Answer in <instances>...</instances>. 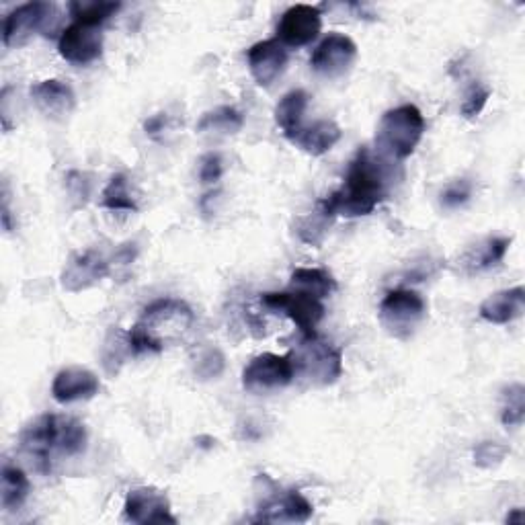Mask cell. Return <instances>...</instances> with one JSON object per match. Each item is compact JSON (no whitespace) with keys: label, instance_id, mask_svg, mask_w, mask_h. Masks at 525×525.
Wrapping results in <instances>:
<instances>
[{"label":"cell","instance_id":"12","mask_svg":"<svg viewBox=\"0 0 525 525\" xmlns=\"http://www.w3.org/2000/svg\"><path fill=\"white\" fill-rule=\"evenodd\" d=\"M322 29V11L312 5L290 7L277 25V39L290 48H304L312 44Z\"/></svg>","mask_w":525,"mask_h":525},{"label":"cell","instance_id":"24","mask_svg":"<svg viewBox=\"0 0 525 525\" xmlns=\"http://www.w3.org/2000/svg\"><path fill=\"white\" fill-rule=\"evenodd\" d=\"M290 290L296 292H304L310 294L318 300L331 296L337 290V281L333 279V275L325 269H310V267H300L292 273V281H290Z\"/></svg>","mask_w":525,"mask_h":525},{"label":"cell","instance_id":"29","mask_svg":"<svg viewBox=\"0 0 525 525\" xmlns=\"http://www.w3.org/2000/svg\"><path fill=\"white\" fill-rule=\"evenodd\" d=\"M128 353H132L130 341H128V333L119 331V329H111L103 347V366L107 370V374H117L119 366L124 363V359L128 357Z\"/></svg>","mask_w":525,"mask_h":525},{"label":"cell","instance_id":"11","mask_svg":"<svg viewBox=\"0 0 525 525\" xmlns=\"http://www.w3.org/2000/svg\"><path fill=\"white\" fill-rule=\"evenodd\" d=\"M355 60H357V46L353 39L349 35L333 31L322 39L316 50L312 52L310 66L314 72L322 76L337 78L345 74Z\"/></svg>","mask_w":525,"mask_h":525},{"label":"cell","instance_id":"25","mask_svg":"<svg viewBox=\"0 0 525 525\" xmlns=\"http://www.w3.org/2000/svg\"><path fill=\"white\" fill-rule=\"evenodd\" d=\"M119 9L121 3H113V0H74V3L68 5V11L76 23L93 27H101Z\"/></svg>","mask_w":525,"mask_h":525},{"label":"cell","instance_id":"35","mask_svg":"<svg viewBox=\"0 0 525 525\" xmlns=\"http://www.w3.org/2000/svg\"><path fill=\"white\" fill-rule=\"evenodd\" d=\"M470 195H472V185L466 179L454 181L446 189H443L441 206L448 208V210H456V208L466 204V201L470 199Z\"/></svg>","mask_w":525,"mask_h":525},{"label":"cell","instance_id":"23","mask_svg":"<svg viewBox=\"0 0 525 525\" xmlns=\"http://www.w3.org/2000/svg\"><path fill=\"white\" fill-rule=\"evenodd\" d=\"M0 505L7 511H17L23 507V503L29 497L31 484L27 474L13 464L3 466V474H0Z\"/></svg>","mask_w":525,"mask_h":525},{"label":"cell","instance_id":"36","mask_svg":"<svg viewBox=\"0 0 525 525\" xmlns=\"http://www.w3.org/2000/svg\"><path fill=\"white\" fill-rule=\"evenodd\" d=\"M220 177H222V158H220V154L210 152V154H206L204 158L199 160V179H201V183L210 185V183L220 181Z\"/></svg>","mask_w":525,"mask_h":525},{"label":"cell","instance_id":"22","mask_svg":"<svg viewBox=\"0 0 525 525\" xmlns=\"http://www.w3.org/2000/svg\"><path fill=\"white\" fill-rule=\"evenodd\" d=\"M511 247V238L507 236H491L487 240L478 242L472 249L466 251V255L462 257V265L466 267L468 273H480V271H487L497 267L507 251Z\"/></svg>","mask_w":525,"mask_h":525},{"label":"cell","instance_id":"19","mask_svg":"<svg viewBox=\"0 0 525 525\" xmlns=\"http://www.w3.org/2000/svg\"><path fill=\"white\" fill-rule=\"evenodd\" d=\"M525 310V290L515 286L511 290L497 292L480 304V318L491 322V325H509L519 318Z\"/></svg>","mask_w":525,"mask_h":525},{"label":"cell","instance_id":"31","mask_svg":"<svg viewBox=\"0 0 525 525\" xmlns=\"http://www.w3.org/2000/svg\"><path fill=\"white\" fill-rule=\"evenodd\" d=\"M224 368L226 357L218 347H206L193 357V372L199 380L220 378L224 374Z\"/></svg>","mask_w":525,"mask_h":525},{"label":"cell","instance_id":"7","mask_svg":"<svg viewBox=\"0 0 525 525\" xmlns=\"http://www.w3.org/2000/svg\"><path fill=\"white\" fill-rule=\"evenodd\" d=\"M294 378L296 370L290 353H261L253 357L245 372H242V388L251 394H267L290 386Z\"/></svg>","mask_w":525,"mask_h":525},{"label":"cell","instance_id":"10","mask_svg":"<svg viewBox=\"0 0 525 525\" xmlns=\"http://www.w3.org/2000/svg\"><path fill=\"white\" fill-rule=\"evenodd\" d=\"M58 52L66 62L74 66H87L97 62L103 56L101 27L74 21L62 31L58 39Z\"/></svg>","mask_w":525,"mask_h":525},{"label":"cell","instance_id":"17","mask_svg":"<svg viewBox=\"0 0 525 525\" xmlns=\"http://www.w3.org/2000/svg\"><path fill=\"white\" fill-rule=\"evenodd\" d=\"M101 390L99 378L85 368H64L52 382V396L60 405L78 400H91Z\"/></svg>","mask_w":525,"mask_h":525},{"label":"cell","instance_id":"16","mask_svg":"<svg viewBox=\"0 0 525 525\" xmlns=\"http://www.w3.org/2000/svg\"><path fill=\"white\" fill-rule=\"evenodd\" d=\"M314 513L312 503L300 491H286L259 507L255 523H306Z\"/></svg>","mask_w":525,"mask_h":525},{"label":"cell","instance_id":"33","mask_svg":"<svg viewBox=\"0 0 525 525\" xmlns=\"http://www.w3.org/2000/svg\"><path fill=\"white\" fill-rule=\"evenodd\" d=\"M509 454V448L497 441H482L474 448V464L480 468H493L499 466L505 456Z\"/></svg>","mask_w":525,"mask_h":525},{"label":"cell","instance_id":"37","mask_svg":"<svg viewBox=\"0 0 525 525\" xmlns=\"http://www.w3.org/2000/svg\"><path fill=\"white\" fill-rule=\"evenodd\" d=\"M68 189H70V195L74 199H80L85 204L87 197H89V181H87V175L78 173V171H72L68 175V181H66Z\"/></svg>","mask_w":525,"mask_h":525},{"label":"cell","instance_id":"39","mask_svg":"<svg viewBox=\"0 0 525 525\" xmlns=\"http://www.w3.org/2000/svg\"><path fill=\"white\" fill-rule=\"evenodd\" d=\"M523 519H525V517H523V511H521V509H515L513 513L507 515L505 521H507V523H523Z\"/></svg>","mask_w":525,"mask_h":525},{"label":"cell","instance_id":"6","mask_svg":"<svg viewBox=\"0 0 525 525\" xmlns=\"http://www.w3.org/2000/svg\"><path fill=\"white\" fill-rule=\"evenodd\" d=\"M60 415H42L29 423L19 435V448L37 472H52L54 454H60Z\"/></svg>","mask_w":525,"mask_h":525},{"label":"cell","instance_id":"1","mask_svg":"<svg viewBox=\"0 0 525 525\" xmlns=\"http://www.w3.org/2000/svg\"><path fill=\"white\" fill-rule=\"evenodd\" d=\"M386 197V177L368 148H361L347 169L343 185L318 201L329 218L370 216Z\"/></svg>","mask_w":525,"mask_h":525},{"label":"cell","instance_id":"15","mask_svg":"<svg viewBox=\"0 0 525 525\" xmlns=\"http://www.w3.org/2000/svg\"><path fill=\"white\" fill-rule=\"evenodd\" d=\"M249 70L259 87H271L288 66V50L279 39H265L247 52Z\"/></svg>","mask_w":525,"mask_h":525},{"label":"cell","instance_id":"3","mask_svg":"<svg viewBox=\"0 0 525 525\" xmlns=\"http://www.w3.org/2000/svg\"><path fill=\"white\" fill-rule=\"evenodd\" d=\"M425 134V117L419 107L407 103L386 111L380 119L376 146L392 160H407Z\"/></svg>","mask_w":525,"mask_h":525},{"label":"cell","instance_id":"14","mask_svg":"<svg viewBox=\"0 0 525 525\" xmlns=\"http://www.w3.org/2000/svg\"><path fill=\"white\" fill-rule=\"evenodd\" d=\"M124 515L132 523H177L171 513L169 497L154 487H140L128 493L124 503Z\"/></svg>","mask_w":525,"mask_h":525},{"label":"cell","instance_id":"4","mask_svg":"<svg viewBox=\"0 0 525 525\" xmlns=\"http://www.w3.org/2000/svg\"><path fill=\"white\" fill-rule=\"evenodd\" d=\"M296 378H308L312 384L331 386L343 374V353L318 335L304 337L290 353Z\"/></svg>","mask_w":525,"mask_h":525},{"label":"cell","instance_id":"27","mask_svg":"<svg viewBox=\"0 0 525 525\" xmlns=\"http://www.w3.org/2000/svg\"><path fill=\"white\" fill-rule=\"evenodd\" d=\"M101 206L111 212H132V214L138 212V204L128 189L126 175L111 177V181L103 189Z\"/></svg>","mask_w":525,"mask_h":525},{"label":"cell","instance_id":"5","mask_svg":"<svg viewBox=\"0 0 525 525\" xmlns=\"http://www.w3.org/2000/svg\"><path fill=\"white\" fill-rule=\"evenodd\" d=\"M427 314V304L413 290H392L380 304V322L396 339H409Z\"/></svg>","mask_w":525,"mask_h":525},{"label":"cell","instance_id":"9","mask_svg":"<svg viewBox=\"0 0 525 525\" xmlns=\"http://www.w3.org/2000/svg\"><path fill=\"white\" fill-rule=\"evenodd\" d=\"M56 19V7L50 3H27L11 11L3 25V44L7 48H21L29 39L48 31L50 21Z\"/></svg>","mask_w":525,"mask_h":525},{"label":"cell","instance_id":"8","mask_svg":"<svg viewBox=\"0 0 525 525\" xmlns=\"http://www.w3.org/2000/svg\"><path fill=\"white\" fill-rule=\"evenodd\" d=\"M261 304L273 312L288 316L304 337L316 335V327L325 318V304H322V300L296 290L267 292L261 296Z\"/></svg>","mask_w":525,"mask_h":525},{"label":"cell","instance_id":"30","mask_svg":"<svg viewBox=\"0 0 525 525\" xmlns=\"http://www.w3.org/2000/svg\"><path fill=\"white\" fill-rule=\"evenodd\" d=\"M331 224H333V218H329L325 212L320 210V206H316V210L310 216H306V218H302L298 222L296 234H298V238L302 242H306V245L318 247L320 242H322V238H325V234H327Z\"/></svg>","mask_w":525,"mask_h":525},{"label":"cell","instance_id":"13","mask_svg":"<svg viewBox=\"0 0 525 525\" xmlns=\"http://www.w3.org/2000/svg\"><path fill=\"white\" fill-rule=\"evenodd\" d=\"M107 275H111V261L105 259L99 251L89 249L80 255H74L64 271H62V288L66 292L78 294L83 290H89L91 286L99 284L101 279H105Z\"/></svg>","mask_w":525,"mask_h":525},{"label":"cell","instance_id":"34","mask_svg":"<svg viewBox=\"0 0 525 525\" xmlns=\"http://www.w3.org/2000/svg\"><path fill=\"white\" fill-rule=\"evenodd\" d=\"M489 97H491L489 87H484L482 83H472L470 89L466 91V97L462 103V115L468 119L476 117L484 109V105H487Z\"/></svg>","mask_w":525,"mask_h":525},{"label":"cell","instance_id":"20","mask_svg":"<svg viewBox=\"0 0 525 525\" xmlns=\"http://www.w3.org/2000/svg\"><path fill=\"white\" fill-rule=\"evenodd\" d=\"M343 132L335 124L333 119H318L312 126H304L292 140L300 150L312 156H322L327 154L339 140Z\"/></svg>","mask_w":525,"mask_h":525},{"label":"cell","instance_id":"38","mask_svg":"<svg viewBox=\"0 0 525 525\" xmlns=\"http://www.w3.org/2000/svg\"><path fill=\"white\" fill-rule=\"evenodd\" d=\"M165 124H167V117H165L163 113H158V115H152V117L146 121V124H144V130H146V134L156 136L158 132H163Z\"/></svg>","mask_w":525,"mask_h":525},{"label":"cell","instance_id":"18","mask_svg":"<svg viewBox=\"0 0 525 525\" xmlns=\"http://www.w3.org/2000/svg\"><path fill=\"white\" fill-rule=\"evenodd\" d=\"M31 97L39 109L52 117L70 115L76 107V95L72 87L58 78H48L42 80V83L33 85Z\"/></svg>","mask_w":525,"mask_h":525},{"label":"cell","instance_id":"21","mask_svg":"<svg viewBox=\"0 0 525 525\" xmlns=\"http://www.w3.org/2000/svg\"><path fill=\"white\" fill-rule=\"evenodd\" d=\"M308 107V93L302 89L290 91L275 105V124L290 142L304 128V113Z\"/></svg>","mask_w":525,"mask_h":525},{"label":"cell","instance_id":"28","mask_svg":"<svg viewBox=\"0 0 525 525\" xmlns=\"http://www.w3.org/2000/svg\"><path fill=\"white\" fill-rule=\"evenodd\" d=\"M87 448V429L85 425L72 419L60 417V443L58 450L62 456H78Z\"/></svg>","mask_w":525,"mask_h":525},{"label":"cell","instance_id":"2","mask_svg":"<svg viewBox=\"0 0 525 525\" xmlns=\"http://www.w3.org/2000/svg\"><path fill=\"white\" fill-rule=\"evenodd\" d=\"M195 325L193 310L173 298L152 302L136 325L128 331V341L134 355L160 353L181 343Z\"/></svg>","mask_w":525,"mask_h":525},{"label":"cell","instance_id":"32","mask_svg":"<svg viewBox=\"0 0 525 525\" xmlns=\"http://www.w3.org/2000/svg\"><path fill=\"white\" fill-rule=\"evenodd\" d=\"M525 417V388L521 384H511L503 392V411L501 421L505 427H519Z\"/></svg>","mask_w":525,"mask_h":525},{"label":"cell","instance_id":"26","mask_svg":"<svg viewBox=\"0 0 525 525\" xmlns=\"http://www.w3.org/2000/svg\"><path fill=\"white\" fill-rule=\"evenodd\" d=\"M245 126V115L236 107L224 105L214 111L201 115L197 121V132H222V134H236Z\"/></svg>","mask_w":525,"mask_h":525}]
</instances>
